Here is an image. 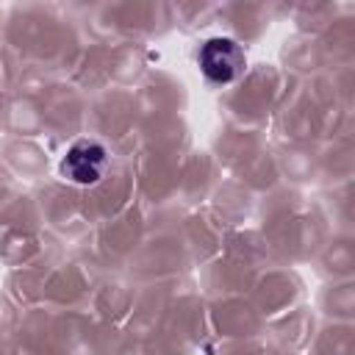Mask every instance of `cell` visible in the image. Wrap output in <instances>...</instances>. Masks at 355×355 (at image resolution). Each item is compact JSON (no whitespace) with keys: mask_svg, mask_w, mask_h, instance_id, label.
I'll return each instance as SVG.
<instances>
[{"mask_svg":"<svg viewBox=\"0 0 355 355\" xmlns=\"http://www.w3.org/2000/svg\"><path fill=\"white\" fill-rule=\"evenodd\" d=\"M197 61H200L202 75L214 83H233L239 75H244V67H247V55H244L241 44L227 36L208 39L200 47Z\"/></svg>","mask_w":355,"mask_h":355,"instance_id":"cell-1","label":"cell"},{"mask_svg":"<svg viewBox=\"0 0 355 355\" xmlns=\"http://www.w3.org/2000/svg\"><path fill=\"white\" fill-rule=\"evenodd\" d=\"M105 166H108V153L103 144L97 141H89V139H80L75 141L67 155L61 158V175L69 180V183H78V186H92V183H100L103 175H105Z\"/></svg>","mask_w":355,"mask_h":355,"instance_id":"cell-2","label":"cell"}]
</instances>
